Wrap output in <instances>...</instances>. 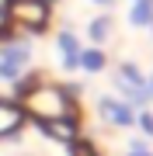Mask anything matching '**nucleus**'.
Instances as JSON below:
<instances>
[{"instance_id": "obj_20", "label": "nucleus", "mask_w": 153, "mask_h": 156, "mask_svg": "<svg viewBox=\"0 0 153 156\" xmlns=\"http://www.w3.org/2000/svg\"><path fill=\"white\" fill-rule=\"evenodd\" d=\"M150 90H153V80H150Z\"/></svg>"}, {"instance_id": "obj_10", "label": "nucleus", "mask_w": 153, "mask_h": 156, "mask_svg": "<svg viewBox=\"0 0 153 156\" xmlns=\"http://www.w3.org/2000/svg\"><path fill=\"white\" fill-rule=\"evenodd\" d=\"M104 66H108L104 49H97V45H91V49H80V69H84V73H101Z\"/></svg>"}, {"instance_id": "obj_1", "label": "nucleus", "mask_w": 153, "mask_h": 156, "mask_svg": "<svg viewBox=\"0 0 153 156\" xmlns=\"http://www.w3.org/2000/svg\"><path fill=\"white\" fill-rule=\"evenodd\" d=\"M21 108H24V115L35 118V125L38 122H52V118H66V115H77V118H84L80 115V101H73L63 90V83H42V87H35L28 97L21 101Z\"/></svg>"}, {"instance_id": "obj_5", "label": "nucleus", "mask_w": 153, "mask_h": 156, "mask_svg": "<svg viewBox=\"0 0 153 156\" xmlns=\"http://www.w3.org/2000/svg\"><path fill=\"white\" fill-rule=\"evenodd\" d=\"M38 132L46 135V139H52V142L70 146L80 135V118L77 115H66V118H52V122H38Z\"/></svg>"}, {"instance_id": "obj_7", "label": "nucleus", "mask_w": 153, "mask_h": 156, "mask_svg": "<svg viewBox=\"0 0 153 156\" xmlns=\"http://www.w3.org/2000/svg\"><path fill=\"white\" fill-rule=\"evenodd\" d=\"M56 49H59V62H63V69H80V35L73 31V28H63L59 35H56Z\"/></svg>"}, {"instance_id": "obj_16", "label": "nucleus", "mask_w": 153, "mask_h": 156, "mask_svg": "<svg viewBox=\"0 0 153 156\" xmlns=\"http://www.w3.org/2000/svg\"><path fill=\"white\" fill-rule=\"evenodd\" d=\"M125 156H153L146 149V139L143 135H136V139H129V149H125Z\"/></svg>"}, {"instance_id": "obj_15", "label": "nucleus", "mask_w": 153, "mask_h": 156, "mask_svg": "<svg viewBox=\"0 0 153 156\" xmlns=\"http://www.w3.org/2000/svg\"><path fill=\"white\" fill-rule=\"evenodd\" d=\"M136 125H139L143 139H153V111H150V108H139V111H136Z\"/></svg>"}, {"instance_id": "obj_17", "label": "nucleus", "mask_w": 153, "mask_h": 156, "mask_svg": "<svg viewBox=\"0 0 153 156\" xmlns=\"http://www.w3.org/2000/svg\"><path fill=\"white\" fill-rule=\"evenodd\" d=\"M94 4H101V7H111V4H115V0H94Z\"/></svg>"}, {"instance_id": "obj_19", "label": "nucleus", "mask_w": 153, "mask_h": 156, "mask_svg": "<svg viewBox=\"0 0 153 156\" xmlns=\"http://www.w3.org/2000/svg\"><path fill=\"white\" fill-rule=\"evenodd\" d=\"M46 4H52V7H56V4H59V0H46Z\"/></svg>"}, {"instance_id": "obj_8", "label": "nucleus", "mask_w": 153, "mask_h": 156, "mask_svg": "<svg viewBox=\"0 0 153 156\" xmlns=\"http://www.w3.org/2000/svg\"><path fill=\"white\" fill-rule=\"evenodd\" d=\"M42 83H46V73H42V69H24L21 76L14 80V87H11V101H17V104H21V101L28 97L35 87H42Z\"/></svg>"}, {"instance_id": "obj_18", "label": "nucleus", "mask_w": 153, "mask_h": 156, "mask_svg": "<svg viewBox=\"0 0 153 156\" xmlns=\"http://www.w3.org/2000/svg\"><path fill=\"white\" fill-rule=\"evenodd\" d=\"M146 31H150V38H153V21H150V24H146Z\"/></svg>"}, {"instance_id": "obj_13", "label": "nucleus", "mask_w": 153, "mask_h": 156, "mask_svg": "<svg viewBox=\"0 0 153 156\" xmlns=\"http://www.w3.org/2000/svg\"><path fill=\"white\" fill-rule=\"evenodd\" d=\"M66 156H101V149H97V142H94V139H87V135H77V139L66 146Z\"/></svg>"}, {"instance_id": "obj_2", "label": "nucleus", "mask_w": 153, "mask_h": 156, "mask_svg": "<svg viewBox=\"0 0 153 156\" xmlns=\"http://www.w3.org/2000/svg\"><path fill=\"white\" fill-rule=\"evenodd\" d=\"M11 24L21 35H46L52 28V4L46 0H4Z\"/></svg>"}, {"instance_id": "obj_9", "label": "nucleus", "mask_w": 153, "mask_h": 156, "mask_svg": "<svg viewBox=\"0 0 153 156\" xmlns=\"http://www.w3.org/2000/svg\"><path fill=\"white\" fill-rule=\"evenodd\" d=\"M111 35H115V17H111V14H97V17L87 21V38H91L97 49H101Z\"/></svg>"}, {"instance_id": "obj_14", "label": "nucleus", "mask_w": 153, "mask_h": 156, "mask_svg": "<svg viewBox=\"0 0 153 156\" xmlns=\"http://www.w3.org/2000/svg\"><path fill=\"white\" fill-rule=\"evenodd\" d=\"M14 35H21V31H17L14 24H11V14H7V4L0 0V45H4V42H11Z\"/></svg>"}, {"instance_id": "obj_6", "label": "nucleus", "mask_w": 153, "mask_h": 156, "mask_svg": "<svg viewBox=\"0 0 153 156\" xmlns=\"http://www.w3.org/2000/svg\"><path fill=\"white\" fill-rule=\"evenodd\" d=\"M24 125H28L24 108L17 104V101H11V97H0V139H11V135H17Z\"/></svg>"}, {"instance_id": "obj_3", "label": "nucleus", "mask_w": 153, "mask_h": 156, "mask_svg": "<svg viewBox=\"0 0 153 156\" xmlns=\"http://www.w3.org/2000/svg\"><path fill=\"white\" fill-rule=\"evenodd\" d=\"M31 56H35V49H31V42L24 38V35H14L11 42H4L0 45V80L14 83V80L28 69Z\"/></svg>"}, {"instance_id": "obj_11", "label": "nucleus", "mask_w": 153, "mask_h": 156, "mask_svg": "<svg viewBox=\"0 0 153 156\" xmlns=\"http://www.w3.org/2000/svg\"><path fill=\"white\" fill-rule=\"evenodd\" d=\"M150 21H153V0H136L129 11V24L132 28H146Z\"/></svg>"}, {"instance_id": "obj_4", "label": "nucleus", "mask_w": 153, "mask_h": 156, "mask_svg": "<svg viewBox=\"0 0 153 156\" xmlns=\"http://www.w3.org/2000/svg\"><path fill=\"white\" fill-rule=\"evenodd\" d=\"M97 111H101V118H104L111 128H132V125H136V108L125 104L122 97L101 94V97H97Z\"/></svg>"}, {"instance_id": "obj_12", "label": "nucleus", "mask_w": 153, "mask_h": 156, "mask_svg": "<svg viewBox=\"0 0 153 156\" xmlns=\"http://www.w3.org/2000/svg\"><path fill=\"white\" fill-rule=\"evenodd\" d=\"M115 76L125 80V83H139V87H146V83H150V80L143 76V69H139L132 59H122V62H118V69H115Z\"/></svg>"}]
</instances>
